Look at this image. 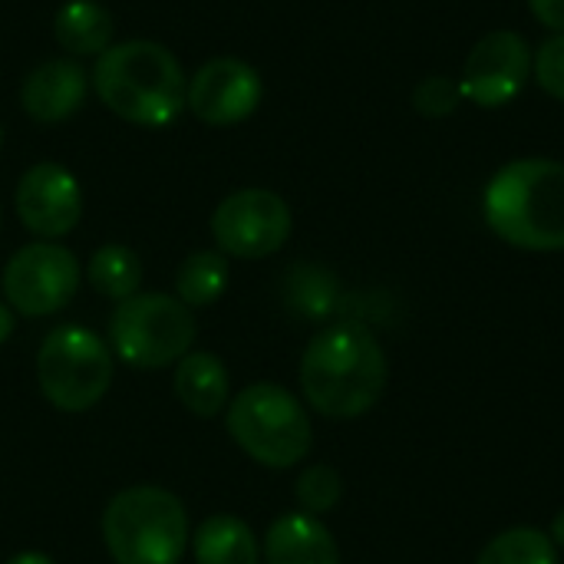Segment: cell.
I'll return each mask as SVG.
<instances>
[{
    "instance_id": "obj_1",
    "label": "cell",
    "mask_w": 564,
    "mask_h": 564,
    "mask_svg": "<svg viewBox=\"0 0 564 564\" xmlns=\"http://www.w3.org/2000/svg\"><path fill=\"white\" fill-rule=\"evenodd\" d=\"M390 380V360L377 334L357 321L330 324L311 337L301 357V390L314 413L357 420L370 413Z\"/></svg>"
},
{
    "instance_id": "obj_2",
    "label": "cell",
    "mask_w": 564,
    "mask_h": 564,
    "mask_svg": "<svg viewBox=\"0 0 564 564\" xmlns=\"http://www.w3.org/2000/svg\"><path fill=\"white\" fill-rule=\"evenodd\" d=\"M93 89L109 112L142 129H165L185 112V69L155 40L112 43L96 56Z\"/></svg>"
},
{
    "instance_id": "obj_3",
    "label": "cell",
    "mask_w": 564,
    "mask_h": 564,
    "mask_svg": "<svg viewBox=\"0 0 564 564\" xmlns=\"http://www.w3.org/2000/svg\"><path fill=\"white\" fill-rule=\"evenodd\" d=\"M482 215L492 235L522 251H564V162L516 159L486 192Z\"/></svg>"
},
{
    "instance_id": "obj_4",
    "label": "cell",
    "mask_w": 564,
    "mask_h": 564,
    "mask_svg": "<svg viewBox=\"0 0 564 564\" xmlns=\"http://www.w3.org/2000/svg\"><path fill=\"white\" fill-rule=\"evenodd\" d=\"M102 545L116 564H178L192 545L188 512L169 489H122L102 512Z\"/></svg>"
},
{
    "instance_id": "obj_5",
    "label": "cell",
    "mask_w": 564,
    "mask_h": 564,
    "mask_svg": "<svg viewBox=\"0 0 564 564\" xmlns=\"http://www.w3.org/2000/svg\"><path fill=\"white\" fill-rule=\"evenodd\" d=\"M235 446L264 469H291L314 449V426L304 403L278 383L245 387L225 410Z\"/></svg>"
},
{
    "instance_id": "obj_6",
    "label": "cell",
    "mask_w": 564,
    "mask_h": 564,
    "mask_svg": "<svg viewBox=\"0 0 564 564\" xmlns=\"http://www.w3.org/2000/svg\"><path fill=\"white\" fill-rule=\"evenodd\" d=\"M36 383L59 413L93 410L112 383V347L79 324L50 330L36 354Z\"/></svg>"
},
{
    "instance_id": "obj_7",
    "label": "cell",
    "mask_w": 564,
    "mask_h": 564,
    "mask_svg": "<svg viewBox=\"0 0 564 564\" xmlns=\"http://www.w3.org/2000/svg\"><path fill=\"white\" fill-rule=\"evenodd\" d=\"M195 314L175 294H132L116 304L109 317L112 354L139 370H162L178 364L195 344Z\"/></svg>"
},
{
    "instance_id": "obj_8",
    "label": "cell",
    "mask_w": 564,
    "mask_h": 564,
    "mask_svg": "<svg viewBox=\"0 0 564 564\" xmlns=\"http://www.w3.org/2000/svg\"><path fill=\"white\" fill-rule=\"evenodd\" d=\"M294 228L291 205L271 188H238L212 212V238L221 254L261 261L278 254Z\"/></svg>"
},
{
    "instance_id": "obj_9",
    "label": "cell",
    "mask_w": 564,
    "mask_h": 564,
    "mask_svg": "<svg viewBox=\"0 0 564 564\" xmlns=\"http://www.w3.org/2000/svg\"><path fill=\"white\" fill-rule=\"evenodd\" d=\"M3 301L23 317H50L79 291V261L56 241H33L10 254L0 274Z\"/></svg>"
},
{
    "instance_id": "obj_10",
    "label": "cell",
    "mask_w": 564,
    "mask_h": 564,
    "mask_svg": "<svg viewBox=\"0 0 564 564\" xmlns=\"http://www.w3.org/2000/svg\"><path fill=\"white\" fill-rule=\"evenodd\" d=\"M532 53L529 40L516 30L486 33L466 56L459 79L463 99L479 109L509 106L532 76Z\"/></svg>"
},
{
    "instance_id": "obj_11",
    "label": "cell",
    "mask_w": 564,
    "mask_h": 564,
    "mask_svg": "<svg viewBox=\"0 0 564 564\" xmlns=\"http://www.w3.org/2000/svg\"><path fill=\"white\" fill-rule=\"evenodd\" d=\"M264 99L261 73L238 56H215L188 76L185 109L215 129L245 122Z\"/></svg>"
},
{
    "instance_id": "obj_12",
    "label": "cell",
    "mask_w": 564,
    "mask_h": 564,
    "mask_svg": "<svg viewBox=\"0 0 564 564\" xmlns=\"http://www.w3.org/2000/svg\"><path fill=\"white\" fill-rule=\"evenodd\" d=\"M17 218L40 241L69 235L83 218V188L59 162H36L17 182Z\"/></svg>"
},
{
    "instance_id": "obj_13",
    "label": "cell",
    "mask_w": 564,
    "mask_h": 564,
    "mask_svg": "<svg viewBox=\"0 0 564 564\" xmlns=\"http://www.w3.org/2000/svg\"><path fill=\"white\" fill-rule=\"evenodd\" d=\"M86 99V69L76 59H46L26 73L20 106L33 122L53 126L69 119Z\"/></svg>"
},
{
    "instance_id": "obj_14",
    "label": "cell",
    "mask_w": 564,
    "mask_h": 564,
    "mask_svg": "<svg viewBox=\"0 0 564 564\" xmlns=\"http://www.w3.org/2000/svg\"><path fill=\"white\" fill-rule=\"evenodd\" d=\"M261 558L264 564H340V549L317 516L288 512L271 522Z\"/></svg>"
},
{
    "instance_id": "obj_15",
    "label": "cell",
    "mask_w": 564,
    "mask_h": 564,
    "mask_svg": "<svg viewBox=\"0 0 564 564\" xmlns=\"http://www.w3.org/2000/svg\"><path fill=\"white\" fill-rule=\"evenodd\" d=\"M172 387H175L178 403L198 420H212L231 403V377L225 364L208 350H195V354L188 350L175 364Z\"/></svg>"
},
{
    "instance_id": "obj_16",
    "label": "cell",
    "mask_w": 564,
    "mask_h": 564,
    "mask_svg": "<svg viewBox=\"0 0 564 564\" xmlns=\"http://www.w3.org/2000/svg\"><path fill=\"white\" fill-rule=\"evenodd\" d=\"M195 564H261V542L238 516H212L192 535Z\"/></svg>"
},
{
    "instance_id": "obj_17",
    "label": "cell",
    "mask_w": 564,
    "mask_h": 564,
    "mask_svg": "<svg viewBox=\"0 0 564 564\" xmlns=\"http://www.w3.org/2000/svg\"><path fill=\"white\" fill-rule=\"evenodd\" d=\"M53 36L73 56H99L112 46V13L99 0H66L53 17Z\"/></svg>"
},
{
    "instance_id": "obj_18",
    "label": "cell",
    "mask_w": 564,
    "mask_h": 564,
    "mask_svg": "<svg viewBox=\"0 0 564 564\" xmlns=\"http://www.w3.org/2000/svg\"><path fill=\"white\" fill-rule=\"evenodd\" d=\"M228 278H231L228 254L212 251V248L195 251L175 271V297L192 311L195 307H212L228 291Z\"/></svg>"
},
{
    "instance_id": "obj_19",
    "label": "cell",
    "mask_w": 564,
    "mask_h": 564,
    "mask_svg": "<svg viewBox=\"0 0 564 564\" xmlns=\"http://www.w3.org/2000/svg\"><path fill=\"white\" fill-rule=\"evenodd\" d=\"M86 281L93 284V291L106 301H126L132 294H139L142 284V261L132 248L126 245H102L93 251L89 264H86Z\"/></svg>"
},
{
    "instance_id": "obj_20",
    "label": "cell",
    "mask_w": 564,
    "mask_h": 564,
    "mask_svg": "<svg viewBox=\"0 0 564 564\" xmlns=\"http://www.w3.org/2000/svg\"><path fill=\"white\" fill-rule=\"evenodd\" d=\"M476 564H558V549H555L552 535H545L532 525H519V529L496 535L482 549Z\"/></svg>"
},
{
    "instance_id": "obj_21",
    "label": "cell",
    "mask_w": 564,
    "mask_h": 564,
    "mask_svg": "<svg viewBox=\"0 0 564 564\" xmlns=\"http://www.w3.org/2000/svg\"><path fill=\"white\" fill-rule=\"evenodd\" d=\"M294 496H297V506L307 512V516H324L330 509L340 506L344 499V476L334 469V466H324V463H314L307 466L297 482H294Z\"/></svg>"
},
{
    "instance_id": "obj_22",
    "label": "cell",
    "mask_w": 564,
    "mask_h": 564,
    "mask_svg": "<svg viewBox=\"0 0 564 564\" xmlns=\"http://www.w3.org/2000/svg\"><path fill=\"white\" fill-rule=\"evenodd\" d=\"M288 297L291 304L307 314V317H324L330 307H334V297H337V281L321 271V268H311V264H297L291 271V281H288Z\"/></svg>"
},
{
    "instance_id": "obj_23",
    "label": "cell",
    "mask_w": 564,
    "mask_h": 564,
    "mask_svg": "<svg viewBox=\"0 0 564 564\" xmlns=\"http://www.w3.org/2000/svg\"><path fill=\"white\" fill-rule=\"evenodd\" d=\"M459 102H463L459 79H449V76H426L413 89V109L426 119H443L456 112Z\"/></svg>"
},
{
    "instance_id": "obj_24",
    "label": "cell",
    "mask_w": 564,
    "mask_h": 564,
    "mask_svg": "<svg viewBox=\"0 0 564 564\" xmlns=\"http://www.w3.org/2000/svg\"><path fill=\"white\" fill-rule=\"evenodd\" d=\"M532 76L552 99L564 102V33H552L532 53Z\"/></svg>"
},
{
    "instance_id": "obj_25",
    "label": "cell",
    "mask_w": 564,
    "mask_h": 564,
    "mask_svg": "<svg viewBox=\"0 0 564 564\" xmlns=\"http://www.w3.org/2000/svg\"><path fill=\"white\" fill-rule=\"evenodd\" d=\"M529 7H532V17L542 26L564 33V0H529Z\"/></svg>"
},
{
    "instance_id": "obj_26",
    "label": "cell",
    "mask_w": 564,
    "mask_h": 564,
    "mask_svg": "<svg viewBox=\"0 0 564 564\" xmlns=\"http://www.w3.org/2000/svg\"><path fill=\"white\" fill-rule=\"evenodd\" d=\"M13 327H17V321H13V307H10L7 301H0V344L13 334Z\"/></svg>"
},
{
    "instance_id": "obj_27",
    "label": "cell",
    "mask_w": 564,
    "mask_h": 564,
    "mask_svg": "<svg viewBox=\"0 0 564 564\" xmlns=\"http://www.w3.org/2000/svg\"><path fill=\"white\" fill-rule=\"evenodd\" d=\"M7 564H56L50 555H43V552H20V555H13Z\"/></svg>"
},
{
    "instance_id": "obj_28",
    "label": "cell",
    "mask_w": 564,
    "mask_h": 564,
    "mask_svg": "<svg viewBox=\"0 0 564 564\" xmlns=\"http://www.w3.org/2000/svg\"><path fill=\"white\" fill-rule=\"evenodd\" d=\"M552 542H555V549H564V509L552 522Z\"/></svg>"
},
{
    "instance_id": "obj_29",
    "label": "cell",
    "mask_w": 564,
    "mask_h": 564,
    "mask_svg": "<svg viewBox=\"0 0 564 564\" xmlns=\"http://www.w3.org/2000/svg\"><path fill=\"white\" fill-rule=\"evenodd\" d=\"M0 145H3V129H0Z\"/></svg>"
}]
</instances>
